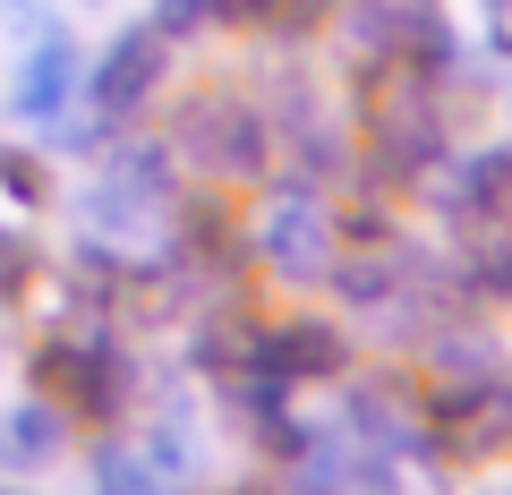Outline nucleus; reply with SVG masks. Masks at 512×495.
<instances>
[{"label": "nucleus", "mask_w": 512, "mask_h": 495, "mask_svg": "<svg viewBox=\"0 0 512 495\" xmlns=\"http://www.w3.org/2000/svg\"><path fill=\"white\" fill-rule=\"evenodd\" d=\"M256 257L274 265L282 282H325L333 274V222H325V205H316V188H274V197H265Z\"/></svg>", "instance_id": "obj_1"}, {"label": "nucleus", "mask_w": 512, "mask_h": 495, "mask_svg": "<svg viewBox=\"0 0 512 495\" xmlns=\"http://www.w3.org/2000/svg\"><path fill=\"white\" fill-rule=\"evenodd\" d=\"M35 385L43 393H69L77 410H120V393H128V367H120V350L103 342V333H60V342H43V359H35Z\"/></svg>", "instance_id": "obj_2"}, {"label": "nucleus", "mask_w": 512, "mask_h": 495, "mask_svg": "<svg viewBox=\"0 0 512 495\" xmlns=\"http://www.w3.org/2000/svg\"><path fill=\"white\" fill-rule=\"evenodd\" d=\"M154 77H163V26H128V35L120 43H111V52H103V69H94V120H86V129H111V120H128V111H146V94H154ZM86 129H77V137H86Z\"/></svg>", "instance_id": "obj_3"}, {"label": "nucleus", "mask_w": 512, "mask_h": 495, "mask_svg": "<svg viewBox=\"0 0 512 495\" xmlns=\"http://www.w3.org/2000/svg\"><path fill=\"white\" fill-rule=\"evenodd\" d=\"M180 146L197 154V171H231V180H248L256 163H265V120H256L248 103H188L180 120Z\"/></svg>", "instance_id": "obj_4"}, {"label": "nucleus", "mask_w": 512, "mask_h": 495, "mask_svg": "<svg viewBox=\"0 0 512 495\" xmlns=\"http://www.w3.org/2000/svg\"><path fill=\"white\" fill-rule=\"evenodd\" d=\"M188 478H197V453H188L180 427H163L146 444H111L94 461V495H180Z\"/></svg>", "instance_id": "obj_5"}, {"label": "nucleus", "mask_w": 512, "mask_h": 495, "mask_svg": "<svg viewBox=\"0 0 512 495\" xmlns=\"http://www.w3.org/2000/svg\"><path fill=\"white\" fill-rule=\"evenodd\" d=\"M427 436H444L453 453H495V444H512V385H444L436 402H427Z\"/></svg>", "instance_id": "obj_6"}, {"label": "nucleus", "mask_w": 512, "mask_h": 495, "mask_svg": "<svg viewBox=\"0 0 512 495\" xmlns=\"http://www.w3.org/2000/svg\"><path fill=\"white\" fill-rule=\"evenodd\" d=\"M163 154H120V163L103 171V188H94V222H137V231H154L163 222Z\"/></svg>", "instance_id": "obj_7"}, {"label": "nucleus", "mask_w": 512, "mask_h": 495, "mask_svg": "<svg viewBox=\"0 0 512 495\" xmlns=\"http://www.w3.org/2000/svg\"><path fill=\"white\" fill-rule=\"evenodd\" d=\"M69 94H77V43L69 35H43L35 52H26V69H18V120H60L69 111Z\"/></svg>", "instance_id": "obj_8"}, {"label": "nucleus", "mask_w": 512, "mask_h": 495, "mask_svg": "<svg viewBox=\"0 0 512 495\" xmlns=\"http://www.w3.org/2000/svg\"><path fill=\"white\" fill-rule=\"evenodd\" d=\"M256 367H274L282 385H299V376H342V333L333 325H282L256 342Z\"/></svg>", "instance_id": "obj_9"}, {"label": "nucleus", "mask_w": 512, "mask_h": 495, "mask_svg": "<svg viewBox=\"0 0 512 495\" xmlns=\"http://www.w3.org/2000/svg\"><path fill=\"white\" fill-rule=\"evenodd\" d=\"M350 427H359L367 444H410V436H427V410L410 402L402 385H359L350 393Z\"/></svg>", "instance_id": "obj_10"}, {"label": "nucleus", "mask_w": 512, "mask_h": 495, "mask_svg": "<svg viewBox=\"0 0 512 495\" xmlns=\"http://www.w3.org/2000/svg\"><path fill=\"white\" fill-rule=\"evenodd\" d=\"M504 188H512V154L504 146H495V154H461V163L436 180V205H444V214H487Z\"/></svg>", "instance_id": "obj_11"}, {"label": "nucleus", "mask_w": 512, "mask_h": 495, "mask_svg": "<svg viewBox=\"0 0 512 495\" xmlns=\"http://www.w3.org/2000/svg\"><path fill=\"white\" fill-rule=\"evenodd\" d=\"M60 453V410L52 402H18L0 419V470H43Z\"/></svg>", "instance_id": "obj_12"}, {"label": "nucleus", "mask_w": 512, "mask_h": 495, "mask_svg": "<svg viewBox=\"0 0 512 495\" xmlns=\"http://www.w3.org/2000/svg\"><path fill=\"white\" fill-rule=\"evenodd\" d=\"M214 9H222V0H154V26H163V35H197Z\"/></svg>", "instance_id": "obj_13"}, {"label": "nucleus", "mask_w": 512, "mask_h": 495, "mask_svg": "<svg viewBox=\"0 0 512 495\" xmlns=\"http://www.w3.org/2000/svg\"><path fill=\"white\" fill-rule=\"evenodd\" d=\"M0 180H9V197H43V171L26 154H0Z\"/></svg>", "instance_id": "obj_14"}, {"label": "nucleus", "mask_w": 512, "mask_h": 495, "mask_svg": "<svg viewBox=\"0 0 512 495\" xmlns=\"http://www.w3.org/2000/svg\"><path fill=\"white\" fill-rule=\"evenodd\" d=\"M487 18H495V35L512 43V0H487Z\"/></svg>", "instance_id": "obj_15"}, {"label": "nucleus", "mask_w": 512, "mask_h": 495, "mask_svg": "<svg viewBox=\"0 0 512 495\" xmlns=\"http://www.w3.org/2000/svg\"><path fill=\"white\" fill-rule=\"evenodd\" d=\"M504 495H512V487H504Z\"/></svg>", "instance_id": "obj_16"}]
</instances>
